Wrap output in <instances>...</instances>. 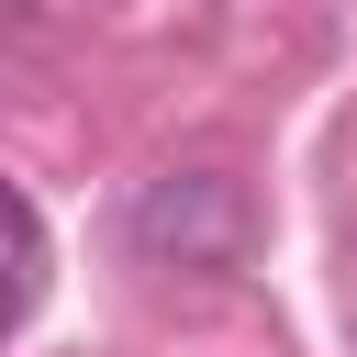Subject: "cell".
<instances>
[{
  "label": "cell",
  "mask_w": 357,
  "mask_h": 357,
  "mask_svg": "<svg viewBox=\"0 0 357 357\" xmlns=\"http://www.w3.org/2000/svg\"><path fill=\"white\" fill-rule=\"evenodd\" d=\"M134 245L156 268H223L245 245V190L223 167H167V178L134 190Z\"/></svg>",
  "instance_id": "obj_1"
}]
</instances>
